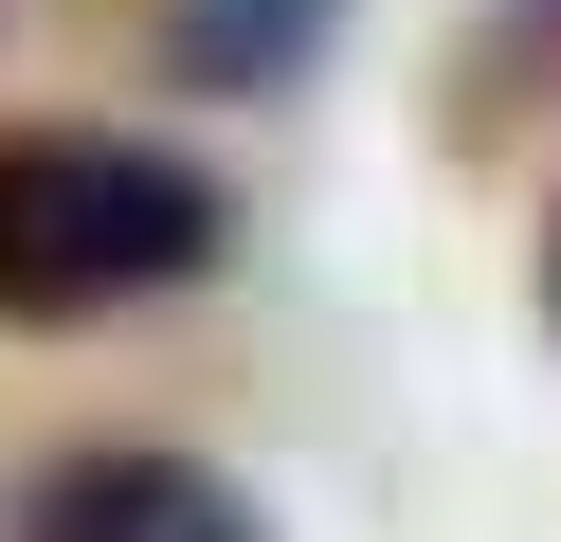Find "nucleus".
I'll use <instances>...</instances> for the list:
<instances>
[{"label":"nucleus","mask_w":561,"mask_h":542,"mask_svg":"<svg viewBox=\"0 0 561 542\" xmlns=\"http://www.w3.org/2000/svg\"><path fill=\"white\" fill-rule=\"evenodd\" d=\"M218 253H236V199L182 145L0 127V325H110L146 289H199Z\"/></svg>","instance_id":"obj_1"},{"label":"nucleus","mask_w":561,"mask_h":542,"mask_svg":"<svg viewBox=\"0 0 561 542\" xmlns=\"http://www.w3.org/2000/svg\"><path fill=\"white\" fill-rule=\"evenodd\" d=\"M308 36H327V0H182V72H218V91H272Z\"/></svg>","instance_id":"obj_3"},{"label":"nucleus","mask_w":561,"mask_h":542,"mask_svg":"<svg viewBox=\"0 0 561 542\" xmlns=\"http://www.w3.org/2000/svg\"><path fill=\"white\" fill-rule=\"evenodd\" d=\"M543 19H561V0H543Z\"/></svg>","instance_id":"obj_4"},{"label":"nucleus","mask_w":561,"mask_h":542,"mask_svg":"<svg viewBox=\"0 0 561 542\" xmlns=\"http://www.w3.org/2000/svg\"><path fill=\"white\" fill-rule=\"evenodd\" d=\"M19 542H272V524L199 452H73V470L19 488Z\"/></svg>","instance_id":"obj_2"}]
</instances>
